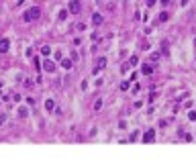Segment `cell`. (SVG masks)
<instances>
[{
	"mask_svg": "<svg viewBox=\"0 0 196 161\" xmlns=\"http://www.w3.org/2000/svg\"><path fill=\"white\" fill-rule=\"evenodd\" d=\"M6 45H8V43H6V41H2V43H0V51H6Z\"/></svg>",
	"mask_w": 196,
	"mask_h": 161,
	"instance_id": "obj_2",
	"label": "cell"
},
{
	"mask_svg": "<svg viewBox=\"0 0 196 161\" xmlns=\"http://www.w3.org/2000/svg\"><path fill=\"white\" fill-rule=\"evenodd\" d=\"M37 16H39V8H33V10H29V12H27V16H24V19L31 20V19H37Z\"/></svg>",
	"mask_w": 196,
	"mask_h": 161,
	"instance_id": "obj_1",
	"label": "cell"
}]
</instances>
